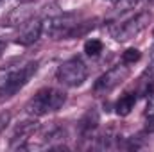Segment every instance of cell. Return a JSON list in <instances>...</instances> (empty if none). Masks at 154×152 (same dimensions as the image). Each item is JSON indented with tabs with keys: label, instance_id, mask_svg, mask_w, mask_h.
I'll return each instance as SVG.
<instances>
[{
	"label": "cell",
	"instance_id": "6da1fadb",
	"mask_svg": "<svg viewBox=\"0 0 154 152\" xmlns=\"http://www.w3.org/2000/svg\"><path fill=\"white\" fill-rule=\"evenodd\" d=\"M88 25L77 23L74 14H61L52 16L43 22V34H47L50 39H63V38H77L84 34Z\"/></svg>",
	"mask_w": 154,
	"mask_h": 152
},
{
	"label": "cell",
	"instance_id": "7a4b0ae2",
	"mask_svg": "<svg viewBox=\"0 0 154 152\" xmlns=\"http://www.w3.org/2000/svg\"><path fill=\"white\" fill-rule=\"evenodd\" d=\"M36 70H38V63L34 61V63H27L16 70L4 72L0 75V102L14 97L31 81V77L36 74Z\"/></svg>",
	"mask_w": 154,
	"mask_h": 152
},
{
	"label": "cell",
	"instance_id": "3957f363",
	"mask_svg": "<svg viewBox=\"0 0 154 152\" xmlns=\"http://www.w3.org/2000/svg\"><path fill=\"white\" fill-rule=\"evenodd\" d=\"M65 102H66V93L63 90L43 88L27 102L25 111L32 116H43V114L57 111Z\"/></svg>",
	"mask_w": 154,
	"mask_h": 152
},
{
	"label": "cell",
	"instance_id": "277c9868",
	"mask_svg": "<svg viewBox=\"0 0 154 152\" xmlns=\"http://www.w3.org/2000/svg\"><path fill=\"white\" fill-rule=\"evenodd\" d=\"M152 14L151 11H142L138 14H134L133 18L122 22V23H116L109 29L111 36L116 39V41H127V39H133L134 36H138L151 22Z\"/></svg>",
	"mask_w": 154,
	"mask_h": 152
},
{
	"label": "cell",
	"instance_id": "5b68a950",
	"mask_svg": "<svg viewBox=\"0 0 154 152\" xmlns=\"http://www.w3.org/2000/svg\"><path fill=\"white\" fill-rule=\"evenodd\" d=\"M88 75V70H86V65L79 59V57H72L65 63H61L57 66V72H56V79L59 84L63 86H68V88H75L81 86Z\"/></svg>",
	"mask_w": 154,
	"mask_h": 152
},
{
	"label": "cell",
	"instance_id": "8992f818",
	"mask_svg": "<svg viewBox=\"0 0 154 152\" xmlns=\"http://www.w3.org/2000/svg\"><path fill=\"white\" fill-rule=\"evenodd\" d=\"M129 75V66L127 65H118V66H113L111 70H108L106 74L99 77L93 84V93L95 95H106L109 91H113L116 86H120L125 77Z\"/></svg>",
	"mask_w": 154,
	"mask_h": 152
},
{
	"label": "cell",
	"instance_id": "52a82bcc",
	"mask_svg": "<svg viewBox=\"0 0 154 152\" xmlns=\"http://www.w3.org/2000/svg\"><path fill=\"white\" fill-rule=\"evenodd\" d=\"M41 34H43V22L31 20V22H27V23L22 25V31H20V34L16 38V43L23 45V47H29L34 41H38Z\"/></svg>",
	"mask_w": 154,
	"mask_h": 152
},
{
	"label": "cell",
	"instance_id": "ba28073f",
	"mask_svg": "<svg viewBox=\"0 0 154 152\" xmlns=\"http://www.w3.org/2000/svg\"><path fill=\"white\" fill-rule=\"evenodd\" d=\"M38 129V123L34 122V120H27V122H22L16 129H14V134H13V143L11 145H14L16 141H20V145L18 147H22V143L25 141V140H29L32 134H34V131Z\"/></svg>",
	"mask_w": 154,
	"mask_h": 152
},
{
	"label": "cell",
	"instance_id": "9c48e42d",
	"mask_svg": "<svg viewBox=\"0 0 154 152\" xmlns=\"http://www.w3.org/2000/svg\"><path fill=\"white\" fill-rule=\"evenodd\" d=\"M97 125H99V111L95 108H91V109H88L84 113V116L81 118L79 129H81V132L84 136H88V134H91V131L97 129Z\"/></svg>",
	"mask_w": 154,
	"mask_h": 152
},
{
	"label": "cell",
	"instance_id": "30bf717a",
	"mask_svg": "<svg viewBox=\"0 0 154 152\" xmlns=\"http://www.w3.org/2000/svg\"><path fill=\"white\" fill-rule=\"evenodd\" d=\"M136 104V93H125L124 97L118 99V102L115 104V111L118 116H127V114L133 111Z\"/></svg>",
	"mask_w": 154,
	"mask_h": 152
},
{
	"label": "cell",
	"instance_id": "8fae6325",
	"mask_svg": "<svg viewBox=\"0 0 154 152\" xmlns=\"http://www.w3.org/2000/svg\"><path fill=\"white\" fill-rule=\"evenodd\" d=\"M102 50H104V43H102L100 39L91 38L84 43V52H86L88 56H93V57H95V56H99Z\"/></svg>",
	"mask_w": 154,
	"mask_h": 152
},
{
	"label": "cell",
	"instance_id": "7c38bea8",
	"mask_svg": "<svg viewBox=\"0 0 154 152\" xmlns=\"http://www.w3.org/2000/svg\"><path fill=\"white\" fill-rule=\"evenodd\" d=\"M140 57H142V52L138 50V48H127L125 52H122V63L124 65H134L136 61H140Z\"/></svg>",
	"mask_w": 154,
	"mask_h": 152
},
{
	"label": "cell",
	"instance_id": "4fadbf2b",
	"mask_svg": "<svg viewBox=\"0 0 154 152\" xmlns=\"http://www.w3.org/2000/svg\"><path fill=\"white\" fill-rule=\"evenodd\" d=\"M143 114H145L147 118H154V90L147 95V104H145Z\"/></svg>",
	"mask_w": 154,
	"mask_h": 152
},
{
	"label": "cell",
	"instance_id": "5bb4252c",
	"mask_svg": "<svg viewBox=\"0 0 154 152\" xmlns=\"http://www.w3.org/2000/svg\"><path fill=\"white\" fill-rule=\"evenodd\" d=\"M4 48H5V43H2V41H0V54H2V50H4Z\"/></svg>",
	"mask_w": 154,
	"mask_h": 152
},
{
	"label": "cell",
	"instance_id": "9a60e30c",
	"mask_svg": "<svg viewBox=\"0 0 154 152\" xmlns=\"http://www.w3.org/2000/svg\"><path fill=\"white\" fill-rule=\"evenodd\" d=\"M108 2H120V0H108Z\"/></svg>",
	"mask_w": 154,
	"mask_h": 152
}]
</instances>
